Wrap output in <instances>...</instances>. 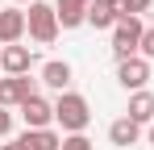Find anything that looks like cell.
Wrapping results in <instances>:
<instances>
[{"instance_id":"obj_9","label":"cell","mask_w":154,"mask_h":150,"mask_svg":"<svg viewBox=\"0 0 154 150\" xmlns=\"http://www.w3.org/2000/svg\"><path fill=\"white\" fill-rule=\"evenodd\" d=\"M0 67H4L8 75H29L33 50H29V46H0Z\"/></svg>"},{"instance_id":"obj_11","label":"cell","mask_w":154,"mask_h":150,"mask_svg":"<svg viewBox=\"0 0 154 150\" xmlns=\"http://www.w3.org/2000/svg\"><path fill=\"white\" fill-rule=\"evenodd\" d=\"M17 146L21 150H63V138H58L54 129H25V133L17 138Z\"/></svg>"},{"instance_id":"obj_18","label":"cell","mask_w":154,"mask_h":150,"mask_svg":"<svg viewBox=\"0 0 154 150\" xmlns=\"http://www.w3.org/2000/svg\"><path fill=\"white\" fill-rule=\"evenodd\" d=\"M8 129H13V113H8V108H0V138H4Z\"/></svg>"},{"instance_id":"obj_3","label":"cell","mask_w":154,"mask_h":150,"mask_svg":"<svg viewBox=\"0 0 154 150\" xmlns=\"http://www.w3.org/2000/svg\"><path fill=\"white\" fill-rule=\"evenodd\" d=\"M142 33H146L142 17H125V21H117V29H112V54H117V63L137 58V50H142Z\"/></svg>"},{"instance_id":"obj_20","label":"cell","mask_w":154,"mask_h":150,"mask_svg":"<svg viewBox=\"0 0 154 150\" xmlns=\"http://www.w3.org/2000/svg\"><path fill=\"white\" fill-rule=\"evenodd\" d=\"M0 150H21V146H17V142H8V146H0Z\"/></svg>"},{"instance_id":"obj_14","label":"cell","mask_w":154,"mask_h":150,"mask_svg":"<svg viewBox=\"0 0 154 150\" xmlns=\"http://www.w3.org/2000/svg\"><path fill=\"white\" fill-rule=\"evenodd\" d=\"M117 13H112V4L108 0H92V8H88V25H96V29H117Z\"/></svg>"},{"instance_id":"obj_12","label":"cell","mask_w":154,"mask_h":150,"mask_svg":"<svg viewBox=\"0 0 154 150\" xmlns=\"http://www.w3.org/2000/svg\"><path fill=\"white\" fill-rule=\"evenodd\" d=\"M125 117H129V121H137V125L154 121V92H133V96H129Z\"/></svg>"},{"instance_id":"obj_19","label":"cell","mask_w":154,"mask_h":150,"mask_svg":"<svg viewBox=\"0 0 154 150\" xmlns=\"http://www.w3.org/2000/svg\"><path fill=\"white\" fill-rule=\"evenodd\" d=\"M108 4H112V13H117L121 21H125V17H129V0H108Z\"/></svg>"},{"instance_id":"obj_4","label":"cell","mask_w":154,"mask_h":150,"mask_svg":"<svg viewBox=\"0 0 154 150\" xmlns=\"http://www.w3.org/2000/svg\"><path fill=\"white\" fill-rule=\"evenodd\" d=\"M29 96H38L29 75H4L0 79V108H21Z\"/></svg>"},{"instance_id":"obj_6","label":"cell","mask_w":154,"mask_h":150,"mask_svg":"<svg viewBox=\"0 0 154 150\" xmlns=\"http://www.w3.org/2000/svg\"><path fill=\"white\" fill-rule=\"evenodd\" d=\"M25 13L21 8H0V46H17L25 38Z\"/></svg>"},{"instance_id":"obj_8","label":"cell","mask_w":154,"mask_h":150,"mask_svg":"<svg viewBox=\"0 0 154 150\" xmlns=\"http://www.w3.org/2000/svg\"><path fill=\"white\" fill-rule=\"evenodd\" d=\"M88 8H92V0H54V13H58L63 29H79L88 21Z\"/></svg>"},{"instance_id":"obj_21","label":"cell","mask_w":154,"mask_h":150,"mask_svg":"<svg viewBox=\"0 0 154 150\" xmlns=\"http://www.w3.org/2000/svg\"><path fill=\"white\" fill-rule=\"evenodd\" d=\"M150 146H154V125H150Z\"/></svg>"},{"instance_id":"obj_7","label":"cell","mask_w":154,"mask_h":150,"mask_svg":"<svg viewBox=\"0 0 154 150\" xmlns=\"http://www.w3.org/2000/svg\"><path fill=\"white\" fill-rule=\"evenodd\" d=\"M21 117H25V129H50L54 104H46L42 96H29L25 104H21Z\"/></svg>"},{"instance_id":"obj_2","label":"cell","mask_w":154,"mask_h":150,"mask_svg":"<svg viewBox=\"0 0 154 150\" xmlns=\"http://www.w3.org/2000/svg\"><path fill=\"white\" fill-rule=\"evenodd\" d=\"M54 121L63 125L67 133H83L88 121H92V108H88V100L79 96V92H63L58 104H54Z\"/></svg>"},{"instance_id":"obj_5","label":"cell","mask_w":154,"mask_h":150,"mask_svg":"<svg viewBox=\"0 0 154 150\" xmlns=\"http://www.w3.org/2000/svg\"><path fill=\"white\" fill-rule=\"evenodd\" d=\"M117 79H121L125 92H146L150 63H146V58H125V63H117Z\"/></svg>"},{"instance_id":"obj_10","label":"cell","mask_w":154,"mask_h":150,"mask_svg":"<svg viewBox=\"0 0 154 150\" xmlns=\"http://www.w3.org/2000/svg\"><path fill=\"white\" fill-rule=\"evenodd\" d=\"M137 138H142V125L129 121V117H117V121L108 125V142H112V146H121V150L137 146Z\"/></svg>"},{"instance_id":"obj_22","label":"cell","mask_w":154,"mask_h":150,"mask_svg":"<svg viewBox=\"0 0 154 150\" xmlns=\"http://www.w3.org/2000/svg\"><path fill=\"white\" fill-rule=\"evenodd\" d=\"M17 4H25V0H17ZM29 4H33V0H29Z\"/></svg>"},{"instance_id":"obj_13","label":"cell","mask_w":154,"mask_h":150,"mask_svg":"<svg viewBox=\"0 0 154 150\" xmlns=\"http://www.w3.org/2000/svg\"><path fill=\"white\" fill-rule=\"evenodd\" d=\"M42 83L54 88V92L63 96V92H67V83H71V67H67V63H58V58H50V63L42 67Z\"/></svg>"},{"instance_id":"obj_15","label":"cell","mask_w":154,"mask_h":150,"mask_svg":"<svg viewBox=\"0 0 154 150\" xmlns=\"http://www.w3.org/2000/svg\"><path fill=\"white\" fill-rule=\"evenodd\" d=\"M63 150H92V142L83 133H71V138H63Z\"/></svg>"},{"instance_id":"obj_16","label":"cell","mask_w":154,"mask_h":150,"mask_svg":"<svg viewBox=\"0 0 154 150\" xmlns=\"http://www.w3.org/2000/svg\"><path fill=\"white\" fill-rule=\"evenodd\" d=\"M142 58H146V63L154 58V29H146V33H142Z\"/></svg>"},{"instance_id":"obj_17","label":"cell","mask_w":154,"mask_h":150,"mask_svg":"<svg viewBox=\"0 0 154 150\" xmlns=\"http://www.w3.org/2000/svg\"><path fill=\"white\" fill-rule=\"evenodd\" d=\"M142 13H150V0H129V17H142Z\"/></svg>"},{"instance_id":"obj_1","label":"cell","mask_w":154,"mask_h":150,"mask_svg":"<svg viewBox=\"0 0 154 150\" xmlns=\"http://www.w3.org/2000/svg\"><path fill=\"white\" fill-rule=\"evenodd\" d=\"M25 29H29V38L38 42V46H50L54 38H58V13H54V4H42V0H33L29 4V13H25Z\"/></svg>"}]
</instances>
